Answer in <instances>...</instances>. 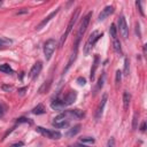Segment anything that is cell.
<instances>
[{
	"mask_svg": "<svg viewBox=\"0 0 147 147\" xmlns=\"http://www.w3.org/2000/svg\"><path fill=\"white\" fill-rule=\"evenodd\" d=\"M94 138L93 137H83V138H80L79 139V142H82V144H90V145H92V144H94Z\"/></svg>",
	"mask_w": 147,
	"mask_h": 147,
	"instance_id": "obj_22",
	"label": "cell"
},
{
	"mask_svg": "<svg viewBox=\"0 0 147 147\" xmlns=\"http://www.w3.org/2000/svg\"><path fill=\"white\" fill-rule=\"evenodd\" d=\"M130 101H131V94L127 91H124V93H123V106H124V109L129 108Z\"/></svg>",
	"mask_w": 147,
	"mask_h": 147,
	"instance_id": "obj_17",
	"label": "cell"
},
{
	"mask_svg": "<svg viewBox=\"0 0 147 147\" xmlns=\"http://www.w3.org/2000/svg\"><path fill=\"white\" fill-rule=\"evenodd\" d=\"M41 68H42V64H41V62H37V63H34V64H33V67L31 68L30 72H29V76H30V78H31V79L36 78V77H37V76L40 74V71H41Z\"/></svg>",
	"mask_w": 147,
	"mask_h": 147,
	"instance_id": "obj_9",
	"label": "cell"
},
{
	"mask_svg": "<svg viewBox=\"0 0 147 147\" xmlns=\"http://www.w3.org/2000/svg\"><path fill=\"white\" fill-rule=\"evenodd\" d=\"M113 46H114V51L117 53V54H122V47H121V41L117 39V38H115L114 39V41H113Z\"/></svg>",
	"mask_w": 147,
	"mask_h": 147,
	"instance_id": "obj_18",
	"label": "cell"
},
{
	"mask_svg": "<svg viewBox=\"0 0 147 147\" xmlns=\"http://www.w3.org/2000/svg\"><path fill=\"white\" fill-rule=\"evenodd\" d=\"M0 46H1V42H0Z\"/></svg>",
	"mask_w": 147,
	"mask_h": 147,
	"instance_id": "obj_37",
	"label": "cell"
},
{
	"mask_svg": "<svg viewBox=\"0 0 147 147\" xmlns=\"http://www.w3.org/2000/svg\"><path fill=\"white\" fill-rule=\"evenodd\" d=\"M77 82H78V84H79L80 86H84V85L86 84V79H85L84 77H78V78H77Z\"/></svg>",
	"mask_w": 147,
	"mask_h": 147,
	"instance_id": "obj_30",
	"label": "cell"
},
{
	"mask_svg": "<svg viewBox=\"0 0 147 147\" xmlns=\"http://www.w3.org/2000/svg\"><path fill=\"white\" fill-rule=\"evenodd\" d=\"M118 30H119V33L122 34V37L126 39L129 36V28H127V23H126L124 16H121L118 20Z\"/></svg>",
	"mask_w": 147,
	"mask_h": 147,
	"instance_id": "obj_7",
	"label": "cell"
},
{
	"mask_svg": "<svg viewBox=\"0 0 147 147\" xmlns=\"http://www.w3.org/2000/svg\"><path fill=\"white\" fill-rule=\"evenodd\" d=\"M32 113H33L34 115H41V114L45 113V108H44L42 105H38L37 107H34V108L32 109Z\"/></svg>",
	"mask_w": 147,
	"mask_h": 147,
	"instance_id": "obj_21",
	"label": "cell"
},
{
	"mask_svg": "<svg viewBox=\"0 0 147 147\" xmlns=\"http://www.w3.org/2000/svg\"><path fill=\"white\" fill-rule=\"evenodd\" d=\"M0 115H2V108H1V105H0Z\"/></svg>",
	"mask_w": 147,
	"mask_h": 147,
	"instance_id": "obj_36",
	"label": "cell"
},
{
	"mask_svg": "<svg viewBox=\"0 0 147 147\" xmlns=\"http://www.w3.org/2000/svg\"><path fill=\"white\" fill-rule=\"evenodd\" d=\"M140 130H141L142 132H144V131L146 130V122H142V123H141V126H140Z\"/></svg>",
	"mask_w": 147,
	"mask_h": 147,
	"instance_id": "obj_35",
	"label": "cell"
},
{
	"mask_svg": "<svg viewBox=\"0 0 147 147\" xmlns=\"http://www.w3.org/2000/svg\"><path fill=\"white\" fill-rule=\"evenodd\" d=\"M16 122L17 123H28V124H31L32 123L31 121H29V118H25V117H20V118H17Z\"/></svg>",
	"mask_w": 147,
	"mask_h": 147,
	"instance_id": "obj_27",
	"label": "cell"
},
{
	"mask_svg": "<svg viewBox=\"0 0 147 147\" xmlns=\"http://www.w3.org/2000/svg\"><path fill=\"white\" fill-rule=\"evenodd\" d=\"M67 116H68L67 111H64V113L60 114L59 116H56L54 118V121H53V126H55L57 129H64V127H67L69 125V119H67Z\"/></svg>",
	"mask_w": 147,
	"mask_h": 147,
	"instance_id": "obj_5",
	"label": "cell"
},
{
	"mask_svg": "<svg viewBox=\"0 0 147 147\" xmlns=\"http://www.w3.org/2000/svg\"><path fill=\"white\" fill-rule=\"evenodd\" d=\"M36 131L39 132L40 134H42L44 137L48 138V139H60L61 138V133L59 131H55V130H48V129H45L42 126H37L36 127Z\"/></svg>",
	"mask_w": 147,
	"mask_h": 147,
	"instance_id": "obj_4",
	"label": "cell"
},
{
	"mask_svg": "<svg viewBox=\"0 0 147 147\" xmlns=\"http://www.w3.org/2000/svg\"><path fill=\"white\" fill-rule=\"evenodd\" d=\"M101 37H102V33H99L98 31H93V32L90 34L87 41H86L85 45H84V54H85V55H88V53L91 52V49L93 48V46L95 45V42H96Z\"/></svg>",
	"mask_w": 147,
	"mask_h": 147,
	"instance_id": "obj_1",
	"label": "cell"
},
{
	"mask_svg": "<svg viewBox=\"0 0 147 147\" xmlns=\"http://www.w3.org/2000/svg\"><path fill=\"white\" fill-rule=\"evenodd\" d=\"M79 131H80V125H75L74 127H71V129L67 132V136H68V137H74V136H76Z\"/></svg>",
	"mask_w": 147,
	"mask_h": 147,
	"instance_id": "obj_19",
	"label": "cell"
},
{
	"mask_svg": "<svg viewBox=\"0 0 147 147\" xmlns=\"http://www.w3.org/2000/svg\"><path fill=\"white\" fill-rule=\"evenodd\" d=\"M91 17H92V13H88L85 17H83V20H82V22H80V25H79V28H78L77 40H76V44H75V45H78V44H79V40H80L82 36L84 34V32H85L86 29H87V25H88V23H90Z\"/></svg>",
	"mask_w": 147,
	"mask_h": 147,
	"instance_id": "obj_3",
	"label": "cell"
},
{
	"mask_svg": "<svg viewBox=\"0 0 147 147\" xmlns=\"http://www.w3.org/2000/svg\"><path fill=\"white\" fill-rule=\"evenodd\" d=\"M136 5H137V7L139 8V11H140V14L144 16V15H145V13H144V10H142V8H141V2H138V1H137V2H136Z\"/></svg>",
	"mask_w": 147,
	"mask_h": 147,
	"instance_id": "obj_31",
	"label": "cell"
},
{
	"mask_svg": "<svg viewBox=\"0 0 147 147\" xmlns=\"http://www.w3.org/2000/svg\"><path fill=\"white\" fill-rule=\"evenodd\" d=\"M103 82H105V74H102V75H101V77L99 78V82H98V85H96V88H95V91H98V90H100V88L102 87V85H103Z\"/></svg>",
	"mask_w": 147,
	"mask_h": 147,
	"instance_id": "obj_25",
	"label": "cell"
},
{
	"mask_svg": "<svg viewBox=\"0 0 147 147\" xmlns=\"http://www.w3.org/2000/svg\"><path fill=\"white\" fill-rule=\"evenodd\" d=\"M67 114H68V116H74V117H76V118H83V117L85 116L84 111H83V110H80V109H72V110H68V111H67Z\"/></svg>",
	"mask_w": 147,
	"mask_h": 147,
	"instance_id": "obj_14",
	"label": "cell"
},
{
	"mask_svg": "<svg viewBox=\"0 0 147 147\" xmlns=\"http://www.w3.org/2000/svg\"><path fill=\"white\" fill-rule=\"evenodd\" d=\"M98 64H99V55H94V62H93V67H92L91 74H90L91 80L94 79V75H95V71H96V69H98Z\"/></svg>",
	"mask_w": 147,
	"mask_h": 147,
	"instance_id": "obj_15",
	"label": "cell"
},
{
	"mask_svg": "<svg viewBox=\"0 0 147 147\" xmlns=\"http://www.w3.org/2000/svg\"><path fill=\"white\" fill-rule=\"evenodd\" d=\"M77 51H78V45H75V51L71 53V55H70V57H69V61H68V63H67V67H65L64 70H63V74H65V72L70 69V67L72 65V63L75 62V60H76V57H77Z\"/></svg>",
	"mask_w": 147,
	"mask_h": 147,
	"instance_id": "obj_13",
	"label": "cell"
},
{
	"mask_svg": "<svg viewBox=\"0 0 147 147\" xmlns=\"http://www.w3.org/2000/svg\"><path fill=\"white\" fill-rule=\"evenodd\" d=\"M121 79H122V71H121V70H117V71H116V78H115L116 85H118V84L121 83Z\"/></svg>",
	"mask_w": 147,
	"mask_h": 147,
	"instance_id": "obj_26",
	"label": "cell"
},
{
	"mask_svg": "<svg viewBox=\"0 0 147 147\" xmlns=\"http://www.w3.org/2000/svg\"><path fill=\"white\" fill-rule=\"evenodd\" d=\"M76 99H77V92H76V91H70V92L67 94L65 99H63V103H64L65 106L72 105V103L76 101Z\"/></svg>",
	"mask_w": 147,
	"mask_h": 147,
	"instance_id": "obj_11",
	"label": "cell"
},
{
	"mask_svg": "<svg viewBox=\"0 0 147 147\" xmlns=\"http://www.w3.org/2000/svg\"><path fill=\"white\" fill-rule=\"evenodd\" d=\"M107 99H108V95H107V93H105V94L102 95L101 102L99 103L98 109H96V113H95V118H96V119H100V118H101L102 113H103V109H105V106H106V102H107Z\"/></svg>",
	"mask_w": 147,
	"mask_h": 147,
	"instance_id": "obj_8",
	"label": "cell"
},
{
	"mask_svg": "<svg viewBox=\"0 0 147 147\" xmlns=\"http://www.w3.org/2000/svg\"><path fill=\"white\" fill-rule=\"evenodd\" d=\"M129 69H130V61H129V59H125L124 60V70H123V75L124 76H127L129 75Z\"/></svg>",
	"mask_w": 147,
	"mask_h": 147,
	"instance_id": "obj_24",
	"label": "cell"
},
{
	"mask_svg": "<svg viewBox=\"0 0 147 147\" xmlns=\"http://www.w3.org/2000/svg\"><path fill=\"white\" fill-rule=\"evenodd\" d=\"M55 46H56V41L54 39H48L45 45H44V55L46 60H49L55 51Z\"/></svg>",
	"mask_w": 147,
	"mask_h": 147,
	"instance_id": "obj_6",
	"label": "cell"
},
{
	"mask_svg": "<svg viewBox=\"0 0 147 147\" xmlns=\"http://www.w3.org/2000/svg\"><path fill=\"white\" fill-rule=\"evenodd\" d=\"M114 13V7L113 6H107V7H105L103 9H102V11L99 14V21H103V20H106L108 16H110L111 14Z\"/></svg>",
	"mask_w": 147,
	"mask_h": 147,
	"instance_id": "obj_10",
	"label": "cell"
},
{
	"mask_svg": "<svg viewBox=\"0 0 147 147\" xmlns=\"http://www.w3.org/2000/svg\"><path fill=\"white\" fill-rule=\"evenodd\" d=\"M137 122H138V114H137V113H134V115H133V124H132L133 130H136V129H137Z\"/></svg>",
	"mask_w": 147,
	"mask_h": 147,
	"instance_id": "obj_28",
	"label": "cell"
},
{
	"mask_svg": "<svg viewBox=\"0 0 147 147\" xmlns=\"http://www.w3.org/2000/svg\"><path fill=\"white\" fill-rule=\"evenodd\" d=\"M0 71L5 72V74H13V69L9 64L7 63H3V64H0Z\"/></svg>",
	"mask_w": 147,
	"mask_h": 147,
	"instance_id": "obj_20",
	"label": "cell"
},
{
	"mask_svg": "<svg viewBox=\"0 0 147 147\" xmlns=\"http://www.w3.org/2000/svg\"><path fill=\"white\" fill-rule=\"evenodd\" d=\"M51 107H52L53 109H55V110H60V109H63V108L65 107V105L63 103V100L56 99V100H54V101L51 103Z\"/></svg>",
	"mask_w": 147,
	"mask_h": 147,
	"instance_id": "obj_16",
	"label": "cell"
},
{
	"mask_svg": "<svg viewBox=\"0 0 147 147\" xmlns=\"http://www.w3.org/2000/svg\"><path fill=\"white\" fill-rule=\"evenodd\" d=\"M79 9L80 8H76V10H75V13L72 14V16H71V18H70V21H69V23H68V26H67V30H65V32L62 34V37H61V40H60V47H62V45H63V42L65 41V39H67V37H68V34L70 33V31H71V29H72V26L75 25V23H76V21H77V17H78V14H79Z\"/></svg>",
	"mask_w": 147,
	"mask_h": 147,
	"instance_id": "obj_2",
	"label": "cell"
},
{
	"mask_svg": "<svg viewBox=\"0 0 147 147\" xmlns=\"http://www.w3.org/2000/svg\"><path fill=\"white\" fill-rule=\"evenodd\" d=\"M59 10H60V9L57 8V9H55L54 11H52V13H51L46 18H44V20H42V21L37 25V28H36V29H37V30H40L41 28H44V26H45V25H46V24H47V23H48V22H49V21H51V20H52V18H53L57 13H59Z\"/></svg>",
	"mask_w": 147,
	"mask_h": 147,
	"instance_id": "obj_12",
	"label": "cell"
},
{
	"mask_svg": "<svg viewBox=\"0 0 147 147\" xmlns=\"http://www.w3.org/2000/svg\"><path fill=\"white\" fill-rule=\"evenodd\" d=\"M107 147H115V138L111 137L108 141H107Z\"/></svg>",
	"mask_w": 147,
	"mask_h": 147,
	"instance_id": "obj_29",
	"label": "cell"
},
{
	"mask_svg": "<svg viewBox=\"0 0 147 147\" xmlns=\"http://www.w3.org/2000/svg\"><path fill=\"white\" fill-rule=\"evenodd\" d=\"M109 33H110V36L113 37V39L117 38V29H116L115 24H111V25H110V29H109Z\"/></svg>",
	"mask_w": 147,
	"mask_h": 147,
	"instance_id": "obj_23",
	"label": "cell"
},
{
	"mask_svg": "<svg viewBox=\"0 0 147 147\" xmlns=\"http://www.w3.org/2000/svg\"><path fill=\"white\" fill-rule=\"evenodd\" d=\"M2 90L9 92L10 90H13V86H11V85H2Z\"/></svg>",
	"mask_w": 147,
	"mask_h": 147,
	"instance_id": "obj_32",
	"label": "cell"
},
{
	"mask_svg": "<svg viewBox=\"0 0 147 147\" xmlns=\"http://www.w3.org/2000/svg\"><path fill=\"white\" fill-rule=\"evenodd\" d=\"M72 147H90L88 145H85V144H82V142H76Z\"/></svg>",
	"mask_w": 147,
	"mask_h": 147,
	"instance_id": "obj_33",
	"label": "cell"
},
{
	"mask_svg": "<svg viewBox=\"0 0 147 147\" xmlns=\"http://www.w3.org/2000/svg\"><path fill=\"white\" fill-rule=\"evenodd\" d=\"M23 145H24V144H23L22 141H20V142H16V144H14L11 147H22Z\"/></svg>",
	"mask_w": 147,
	"mask_h": 147,
	"instance_id": "obj_34",
	"label": "cell"
}]
</instances>
